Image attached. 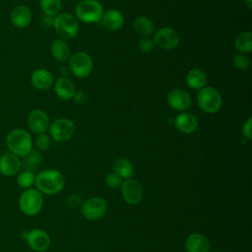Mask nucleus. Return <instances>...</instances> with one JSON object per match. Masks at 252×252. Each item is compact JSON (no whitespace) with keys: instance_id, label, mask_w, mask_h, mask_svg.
I'll return each instance as SVG.
<instances>
[{"instance_id":"nucleus-1","label":"nucleus","mask_w":252,"mask_h":252,"mask_svg":"<svg viewBox=\"0 0 252 252\" xmlns=\"http://www.w3.org/2000/svg\"><path fill=\"white\" fill-rule=\"evenodd\" d=\"M36 189L45 195H56L65 187V176L57 169H44L35 175Z\"/></svg>"},{"instance_id":"nucleus-2","label":"nucleus","mask_w":252,"mask_h":252,"mask_svg":"<svg viewBox=\"0 0 252 252\" xmlns=\"http://www.w3.org/2000/svg\"><path fill=\"white\" fill-rule=\"evenodd\" d=\"M6 145L10 153L19 158H23L32 150L33 141L27 130L15 128L8 133L6 137Z\"/></svg>"},{"instance_id":"nucleus-3","label":"nucleus","mask_w":252,"mask_h":252,"mask_svg":"<svg viewBox=\"0 0 252 252\" xmlns=\"http://www.w3.org/2000/svg\"><path fill=\"white\" fill-rule=\"evenodd\" d=\"M103 13V6L97 0H82L75 8L77 20L86 24L99 22Z\"/></svg>"},{"instance_id":"nucleus-4","label":"nucleus","mask_w":252,"mask_h":252,"mask_svg":"<svg viewBox=\"0 0 252 252\" xmlns=\"http://www.w3.org/2000/svg\"><path fill=\"white\" fill-rule=\"evenodd\" d=\"M18 204L23 214L29 217H33L39 214L42 210L43 197L37 189H26L20 195Z\"/></svg>"},{"instance_id":"nucleus-5","label":"nucleus","mask_w":252,"mask_h":252,"mask_svg":"<svg viewBox=\"0 0 252 252\" xmlns=\"http://www.w3.org/2000/svg\"><path fill=\"white\" fill-rule=\"evenodd\" d=\"M197 103L201 110L213 114L222 106V97L220 92L213 87H204L197 94Z\"/></svg>"},{"instance_id":"nucleus-6","label":"nucleus","mask_w":252,"mask_h":252,"mask_svg":"<svg viewBox=\"0 0 252 252\" xmlns=\"http://www.w3.org/2000/svg\"><path fill=\"white\" fill-rule=\"evenodd\" d=\"M53 28L62 39H72L79 33V23L69 13H59L54 17Z\"/></svg>"},{"instance_id":"nucleus-7","label":"nucleus","mask_w":252,"mask_h":252,"mask_svg":"<svg viewBox=\"0 0 252 252\" xmlns=\"http://www.w3.org/2000/svg\"><path fill=\"white\" fill-rule=\"evenodd\" d=\"M48 131L54 141L63 143L73 138L76 132V125L71 119L61 117L53 120L49 124Z\"/></svg>"},{"instance_id":"nucleus-8","label":"nucleus","mask_w":252,"mask_h":252,"mask_svg":"<svg viewBox=\"0 0 252 252\" xmlns=\"http://www.w3.org/2000/svg\"><path fill=\"white\" fill-rule=\"evenodd\" d=\"M93 59L85 51H78L71 54L68 60L69 71L77 78L88 77L93 70Z\"/></svg>"},{"instance_id":"nucleus-9","label":"nucleus","mask_w":252,"mask_h":252,"mask_svg":"<svg viewBox=\"0 0 252 252\" xmlns=\"http://www.w3.org/2000/svg\"><path fill=\"white\" fill-rule=\"evenodd\" d=\"M80 209L86 220H97L106 214L107 203L104 199L94 196L84 201Z\"/></svg>"},{"instance_id":"nucleus-10","label":"nucleus","mask_w":252,"mask_h":252,"mask_svg":"<svg viewBox=\"0 0 252 252\" xmlns=\"http://www.w3.org/2000/svg\"><path fill=\"white\" fill-rule=\"evenodd\" d=\"M153 41L155 45L164 50H171L178 46L180 38L175 30L170 27H161L154 32Z\"/></svg>"},{"instance_id":"nucleus-11","label":"nucleus","mask_w":252,"mask_h":252,"mask_svg":"<svg viewBox=\"0 0 252 252\" xmlns=\"http://www.w3.org/2000/svg\"><path fill=\"white\" fill-rule=\"evenodd\" d=\"M123 200L129 205L139 204L144 196L142 184L134 178H128L122 181L120 186Z\"/></svg>"},{"instance_id":"nucleus-12","label":"nucleus","mask_w":252,"mask_h":252,"mask_svg":"<svg viewBox=\"0 0 252 252\" xmlns=\"http://www.w3.org/2000/svg\"><path fill=\"white\" fill-rule=\"evenodd\" d=\"M24 238L29 247L36 252H43L47 250L51 242L49 234L40 228H34L27 231Z\"/></svg>"},{"instance_id":"nucleus-13","label":"nucleus","mask_w":252,"mask_h":252,"mask_svg":"<svg viewBox=\"0 0 252 252\" xmlns=\"http://www.w3.org/2000/svg\"><path fill=\"white\" fill-rule=\"evenodd\" d=\"M166 101L171 109L184 112L189 109L192 105V98L188 92L182 89H173L171 90L166 96Z\"/></svg>"},{"instance_id":"nucleus-14","label":"nucleus","mask_w":252,"mask_h":252,"mask_svg":"<svg viewBox=\"0 0 252 252\" xmlns=\"http://www.w3.org/2000/svg\"><path fill=\"white\" fill-rule=\"evenodd\" d=\"M49 124V117L42 109H33L28 114L27 125L29 129L36 135L45 133L48 130Z\"/></svg>"},{"instance_id":"nucleus-15","label":"nucleus","mask_w":252,"mask_h":252,"mask_svg":"<svg viewBox=\"0 0 252 252\" xmlns=\"http://www.w3.org/2000/svg\"><path fill=\"white\" fill-rule=\"evenodd\" d=\"M21 168L22 160L18 156L12 153H7L0 158V173L2 175L7 177L17 175Z\"/></svg>"},{"instance_id":"nucleus-16","label":"nucleus","mask_w":252,"mask_h":252,"mask_svg":"<svg viewBox=\"0 0 252 252\" xmlns=\"http://www.w3.org/2000/svg\"><path fill=\"white\" fill-rule=\"evenodd\" d=\"M186 252H209L211 244L208 237L199 232L189 234L184 242Z\"/></svg>"},{"instance_id":"nucleus-17","label":"nucleus","mask_w":252,"mask_h":252,"mask_svg":"<svg viewBox=\"0 0 252 252\" xmlns=\"http://www.w3.org/2000/svg\"><path fill=\"white\" fill-rule=\"evenodd\" d=\"M174 126L183 134H193L199 127V121L193 113L184 111L175 117Z\"/></svg>"},{"instance_id":"nucleus-18","label":"nucleus","mask_w":252,"mask_h":252,"mask_svg":"<svg viewBox=\"0 0 252 252\" xmlns=\"http://www.w3.org/2000/svg\"><path fill=\"white\" fill-rule=\"evenodd\" d=\"M32 18V11L26 5H17L13 8L10 15L11 23L17 29L27 28L31 24Z\"/></svg>"},{"instance_id":"nucleus-19","label":"nucleus","mask_w":252,"mask_h":252,"mask_svg":"<svg viewBox=\"0 0 252 252\" xmlns=\"http://www.w3.org/2000/svg\"><path fill=\"white\" fill-rule=\"evenodd\" d=\"M32 85L40 91H46L54 84V79L52 74L43 68L34 70L31 75Z\"/></svg>"},{"instance_id":"nucleus-20","label":"nucleus","mask_w":252,"mask_h":252,"mask_svg":"<svg viewBox=\"0 0 252 252\" xmlns=\"http://www.w3.org/2000/svg\"><path fill=\"white\" fill-rule=\"evenodd\" d=\"M54 85V94L62 100H70L76 92L73 81L67 77L58 78Z\"/></svg>"},{"instance_id":"nucleus-21","label":"nucleus","mask_w":252,"mask_h":252,"mask_svg":"<svg viewBox=\"0 0 252 252\" xmlns=\"http://www.w3.org/2000/svg\"><path fill=\"white\" fill-rule=\"evenodd\" d=\"M50 52L52 57L58 62H67L71 56V48L69 44L62 38L54 39L50 44Z\"/></svg>"},{"instance_id":"nucleus-22","label":"nucleus","mask_w":252,"mask_h":252,"mask_svg":"<svg viewBox=\"0 0 252 252\" xmlns=\"http://www.w3.org/2000/svg\"><path fill=\"white\" fill-rule=\"evenodd\" d=\"M102 25L109 31H118L123 27L124 18L120 11L116 9H110L103 13L100 20Z\"/></svg>"},{"instance_id":"nucleus-23","label":"nucleus","mask_w":252,"mask_h":252,"mask_svg":"<svg viewBox=\"0 0 252 252\" xmlns=\"http://www.w3.org/2000/svg\"><path fill=\"white\" fill-rule=\"evenodd\" d=\"M185 82L187 86L193 90H201L206 87L207 84V75L201 69H191L188 71L185 77Z\"/></svg>"},{"instance_id":"nucleus-24","label":"nucleus","mask_w":252,"mask_h":252,"mask_svg":"<svg viewBox=\"0 0 252 252\" xmlns=\"http://www.w3.org/2000/svg\"><path fill=\"white\" fill-rule=\"evenodd\" d=\"M135 32L142 37H149L154 33L155 25L153 21L146 16H139L133 23Z\"/></svg>"},{"instance_id":"nucleus-25","label":"nucleus","mask_w":252,"mask_h":252,"mask_svg":"<svg viewBox=\"0 0 252 252\" xmlns=\"http://www.w3.org/2000/svg\"><path fill=\"white\" fill-rule=\"evenodd\" d=\"M112 168H113V171L117 173L122 179L132 178L135 172L133 163L128 158H119L115 159V161L113 162Z\"/></svg>"},{"instance_id":"nucleus-26","label":"nucleus","mask_w":252,"mask_h":252,"mask_svg":"<svg viewBox=\"0 0 252 252\" xmlns=\"http://www.w3.org/2000/svg\"><path fill=\"white\" fill-rule=\"evenodd\" d=\"M21 160H22V167L24 168V170L34 172L42 160V155L39 151L32 149L30 153H28L25 157H23V159Z\"/></svg>"},{"instance_id":"nucleus-27","label":"nucleus","mask_w":252,"mask_h":252,"mask_svg":"<svg viewBox=\"0 0 252 252\" xmlns=\"http://www.w3.org/2000/svg\"><path fill=\"white\" fill-rule=\"evenodd\" d=\"M234 47L240 53H250L252 50V32H244L239 33L234 39Z\"/></svg>"},{"instance_id":"nucleus-28","label":"nucleus","mask_w":252,"mask_h":252,"mask_svg":"<svg viewBox=\"0 0 252 252\" xmlns=\"http://www.w3.org/2000/svg\"><path fill=\"white\" fill-rule=\"evenodd\" d=\"M39 8L44 16L55 17L62 8L61 0H39Z\"/></svg>"},{"instance_id":"nucleus-29","label":"nucleus","mask_w":252,"mask_h":252,"mask_svg":"<svg viewBox=\"0 0 252 252\" xmlns=\"http://www.w3.org/2000/svg\"><path fill=\"white\" fill-rule=\"evenodd\" d=\"M35 174L29 170H22L17 174V184L23 189H30L34 184Z\"/></svg>"},{"instance_id":"nucleus-30","label":"nucleus","mask_w":252,"mask_h":252,"mask_svg":"<svg viewBox=\"0 0 252 252\" xmlns=\"http://www.w3.org/2000/svg\"><path fill=\"white\" fill-rule=\"evenodd\" d=\"M33 143L37 151L40 152V151H46L50 147L51 141H50V137L47 134L42 133V134H37Z\"/></svg>"},{"instance_id":"nucleus-31","label":"nucleus","mask_w":252,"mask_h":252,"mask_svg":"<svg viewBox=\"0 0 252 252\" xmlns=\"http://www.w3.org/2000/svg\"><path fill=\"white\" fill-rule=\"evenodd\" d=\"M233 65L238 70H247L250 66V60L246 54L239 53L233 57Z\"/></svg>"},{"instance_id":"nucleus-32","label":"nucleus","mask_w":252,"mask_h":252,"mask_svg":"<svg viewBox=\"0 0 252 252\" xmlns=\"http://www.w3.org/2000/svg\"><path fill=\"white\" fill-rule=\"evenodd\" d=\"M104 181H105V184L107 187H109L111 189H116L121 186L123 180L117 173L112 171V172H109L106 174Z\"/></svg>"},{"instance_id":"nucleus-33","label":"nucleus","mask_w":252,"mask_h":252,"mask_svg":"<svg viewBox=\"0 0 252 252\" xmlns=\"http://www.w3.org/2000/svg\"><path fill=\"white\" fill-rule=\"evenodd\" d=\"M66 204L67 206L70 208V209H79L81 208L82 204H83V200H82V197L77 194V193H72L70 194L68 197H67V200H66Z\"/></svg>"},{"instance_id":"nucleus-34","label":"nucleus","mask_w":252,"mask_h":252,"mask_svg":"<svg viewBox=\"0 0 252 252\" xmlns=\"http://www.w3.org/2000/svg\"><path fill=\"white\" fill-rule=\"evenodd\" d=\"M139 49L144 53H150L155 48V43L153 41V38L150 37H142L139 41Z\"/></svg>"},{"instance_id":"nucleus-35","label":"nucleus","mask_w":252,"mask_h":252,"mask_svg":"<svg viewBox=\"0 0 252 252\" xmlns=\"http://www.w3.org/2000/svg\"><path fill=\"white\" fill-rule=\"evenodd\" d=\"M251 125H252V118L249 117L248 119H246L242 125L241 131L242 134L245 138H247L248 140L252 139V130H251Z\"/></svg>"},{"instance_id":"nucleus-36","label":"nucleus","mask_w":252,"mask_h":252,"mask_svg":"<svg viewBox=\"0 0 252 252\" xmlns=\"http://www.w3.org/2000/svg\"><path fill=\"white\" fill-rule=\"evenodd\" d=\"M72 99H74V101L78 104H83L87 100V94L84 91H77L75 92Z\"/></svg>"},{"instance_id":"nucleus-37","label":"nucleus","mask_w":252,"mask_h":252,"mask_svg":"<svg viewBox=\"0 0 252 252\" xmlns=\"http://www.w3.org/2000/svg\"><path fill=\"white\" fill-rule=\"evenodd\" d=\"M53 20L54 17H49V16H43L42 18V24L46 27H53Z\"/></svg>"},{"instance_id":"nucleus-38","label":"nucleus","mask_w":252,"mask_h":252,"mask_svg":"<svg viewBox=\"0 0 252 252\" xmlns=\"http://www.w3.org/2000/svg\"><path fill=\"white\" fill-rule=\"evenodd\" d=\"M244 4L249 10H252V0H244Z\"/></svg>"},{"instance_id":"nucleus-39","label":"nucleus","mask_w":252,"mask_h":252,"mask_svg":"<svg viewBox=\"0 0 252 252\" xmlns=\"http://www.w3.org/2000/svg\"><path fill=\"white\" fill-rule=\"evenodd\" d=\"M209 252H223L221 250H218V249H214V250H210Z\"/></svg>"}]
</instances>
